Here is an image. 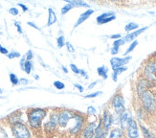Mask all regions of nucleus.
Returning a JSON list of instances; mask_svg holds the SVG:
<instances>
[{
    "label": "nucleus",
    "mask_w": 156,
    "mask_h": 138,
    "mask_svg": "<svg viewBox=\"0 0 156 138\" xmlns=\"http://www.w3.org/2000/svg\"><path fill=\"white\" fill-rule=\"evenodd\" d=\"M48 110L46 108H28L26 110L27 125L36 135L42 133V122L46 118Z\"/></svg>",
    "instance_id": "1"
},
{
    "label": "nucleus",
    "mask_w": 156,
    "mask_h": 138,
    "mask_svg": "<svg viewBox=\"0 0 156 138\" xmlns=\"http://www.w3.org/2000/svg\"><path fill=\"white\" fill-rule=\"evenodd\" d=\"M142 108L148 114H153L156 111V97L151 90H146L140 97Z\"/></svg>",
    "instance_id": "2"
},
{
    "label": "nucleus",
    "mask_w": 156,
    "mask_h": 138,
    "mask_svg": "<svg viewBox=\"0 0 156 138\" xmlns=\"http://www.w3.org/2000/svg\"><path fill=\"white\" fill-rule=\"evenodd\" d=\"M58 127V109H55L50 113L49 118L42 124V132L46 135H51L56 133Z\"/></svg>",
    "instance_id": "3"
},
{
    "label": "nucleus",
    "mask_w": 156,
    "mask_h": 138,
    "mask_svg": "<svg viewBox=\"0 0 156 138\" xmlns=\"http://www.w3.org/2000/svg\"><path fill=\"white\" fill-rule=\"evenodd\" d=\"M12 138H33L32 130L26 123H17L10 127Z\"/></svg>",
    "instance_id": "4"
},
{
    "label": "nucleus",
    "mask_w": 156,
    "mask_h": 138,
    "mask_svg": "<svg viewBox=\"0 0 156 138\" xmlns=\"http://www.w3.org/2000/svg\"><path fill=\"white\" fill-rule=\"evenodd\" d=\"M72 120L74 121V124L68 129V133L72 136H76L81 133L83 127L87 123L86 122V116L83 113L79 112V111H75V114H74V117H73Z\"/></svg>",
    "instance_id": "5"
},
{
    "label": "nucleus",
    "mask_w": 156,
    "mask_h": 138,
    "mask_svg": "<svg viewBox=\"0 0 156 138\" xmlns=\"http://www.w3.org/2000/svg\"><path fill=\"white\" fill-rule=\"evenodd\" d=\"M75 111L68 108L58 109V128H65L72 121Z\"/></svg>",
    "instance_id": "6"
},
{
    "label": "nucleus",
    "mask_w": 156,
    "mask_h": 138,
    "mask_svg": "<svg viewBox=\"0 0 156 138\" xmlns=\"http://www.w3.org/2000/svg\"><path fill=\"white\" fill-rule=\"evenodd\" d=\"M111 107L114 110L115 114L117 115H120L122 112H124L126 110L125 99L121 93H117L113 96V98L111 100Z\"/></svg>",
    "instance_id": "7"
},
{
    "label": "nucleus",
    "mask_w": 156,
    "mask_h": 138,
    "mask_svg": "<svg viewBox=\"0 0 156 138\" xmlns=\"http://www.w3.org/2000/svg\"><path fill=\"white\" fill-rule=\"evenodd\" d=\"M140 130L137 121L135 120L133 117L128 121L127 127L126 129V133L127 138H139L140 135Z\"/></svg>",
    "instance_id": "8"
},
{
    "label": "nucleus",
    "mask_w": 156,
    "mask_h": 138,
    "mask_svg": "<svg viewBox=\"0 0 156 138\" xmlns=\"http://www.w3.org/2000/svg\"><path fill=\"white\" fill-rule=\"evenodd\" d=\"M3 121L6 122V125H8L9 127L17 123H25L23 120V111L20 109L16 110V111H13L12 113L7 116Z\"/></svg>",
    "instance_id": "9"
},
{
    "label": "nucleus",
    "mask_w": 156,
    "mask_h": 138,
    "mask_svg": "<svg viewBox=\"0 0 156 138\" xmlns=\"http://www.w3.org/2000/svg\"><path fill=\"white\" fill-rule=\"evenodd\" d=\"M97 127L96 122H90L86 123L85 126L83 127V130L80 133V137L81 138H93L95 134V129Z\"/></svg>",
    "instance_id": "10"
},
{
    "label": "nucleus",
    "mask_w": 156,
    "mask_h": 138,
    "mask_svg": "<svg viewBox=\"0 0 156 138\" xmlns=\"http://www.w3.org/2000/svg\"><path fill=\"white\" fill-rule=\"evenodd\" d=\"M101 125H103V128L105 130H107V132H109V129L113 125V115L107 108L104 110L103 116H101Z\"/></svg>",
    "instance_id": "11"
},
{
    "label": "nucleus",
    "mask_w": 156,
    "mask_h": 138,
    "mask_svg": "<svg viewBox=\"0 0 156 138\" xmlns=\"http://www.w3.org/2000/svg\"><path fill=\"white\" fill-rule=\"evenodd\" d=\"M131 60V57L130 56H126V57H124V58H117V57H114L110 60V65L112 67V69L116 68H119V67H122V66H125L126 64H128V61Z\"/></svg>",
    "instance_id": "12"
},
{
    "label": "nucleus",
    "mask_w": 156,
    "mask_h": 138,
    "mask_svg": "<svg viewBox=\"0 0 156 138\" xmlns=\"http://www.w3.org/2000/svg\"><path fill=\"white\" fill-rule=\"evenodd\" d=\"M116 19V16L113 12H107V13H104L100 15L96 20H97V23L99 25H103V24H106L108 22L112 21V20Z\"/></svg>",
    "instance_id": "13"
},
{
    "label": "nucleus",
    "mask_w": 156,
    "mask_h": 138,
    "mask_svg": "<svg viewBox=\"0 0 156 138\" xmlns=\"http://www.w3.org/2000/svg\"><path fill=\"white\" fill-rule=\"evenodd\" d=\"M132 118V116L130 114L129 111H127L126 109L124 112H122L120 115H119V125H120V128L123 129V130H126V127H127V124H128V121Z\"/></svg>",
    "instance_id": "14"
},
{
    "label": "nucleus",
    "mask_w": 156,
    "mask_h": 138,
    "mask_svg": "<svg viewBox=\"0 0 156 138\" xmlns=\"http://www.w3.org/2000/svg\"><path fill=\"white\" fill-rule=\"evenodd\" d=\"M147 28H148V27H143V28L138 29L135 32H131L130 34H126V37H124V39L126 41V42H130V41H131V42H132V41H134L135 39H136V38L139 36V34H141L142 33H144L145 31H147Z\"/></svg>",
    "instance_id": "15"
},
{
    "label": "nucleus",
    "mask_w": 156,
    "mask_h": 138,
    "mask_svg": "<svg viewBox=\"0 0 156 138\" xmlns=\"http://www.w3.org/2000/svg\"><path fill=\"white\" fill-rule=\"evenodd\" d=\"M94 13V10H92V9H88V10H86L84 13H83L81 15L79 16V18H78V20H77V22H76V24L74 25V28H77L78 26H80L81 23H83L86 19H88L90 16H91V15H93Z\"/></svg>",
    "instance_id": "16"
},
{
    "label": "nucleus",
    "mask_w": 156,
    "mask_h": 138,
    "mask_svg": "<svg viewBox=\"0 0 156 138\" xmlns=\"http://www.w3.org/2000/svg\"><path fill=\"white\" fill-rule=\"evenodd\" d=\"M124 133L125 130H123L121 128H115L108 133V138H123Z\"/></svg>",
    "instance_id": "17"
},
{
    "label": "nucleus",
    "mask_w": 156,
    "mask_h": 138,
    "mask_svg": "<svg viewBox=\"0 0 156 138\" xmlns=\"http://www.w3.org/2000/svg\"><path fill=\"white\" fill-rule=\"evenodd\" d=\"M57 16H56V13L54 12L53 9L49 8L48 9V21H47V26H51L54 23L57 22Z\"/></svg>",
    "instance_id": "18"
},
{
    "label": "nucleus",
    "mask_w": 156,
    "mask_h": 138,
    "mask_svg": "<svg viewBox=\"0 0 156 138\" xmlns=\"http://www.w3.org/2000/svg\"><path fill=\"white\" fill-rule=\"evenodd\" d=\"M126 70H127V67H126V66H122V67L114 69V70H113V74H112V80L114 82H117L118 81V76L120 74H122L123 72L126 71Z\"/></svg>",
    "instance_id": "19"
},
{
    "label": "nucleus",
    "mask_w": 156,
    "mask_h": 138,
    "mask_svg": "<svg viewBox=\"0 0 156 138\" xmlns=\"http://www.w3.org/2000/svg\"><path fill=\"white\" fill-rule=\"evenodd\" d=\"M97 73H98V75L100 76V77L106 80L107 79V74H108V68L105 65H101V66L97 68Z\"/></svg>",
    "instance_id": "20"
},
{
    "label": "nucleus",
    "mask_w": 156,
    "mask_h": 138,
    "mask_svg": "<svg viewBox=\"0 0 156 138\" xmlns=\"http://www.w3.org/2000/svg\"><path fill=\"white\" fill-rule=\"evenodd\" d=\"M139 128H140V129H141V132H142V133H143V136H144V138H155L152 134H151V133L148 130L143 124H140L139 125Z\"/></svg>",
    "instance_id": "21"
},
{
    "label": "nucleus",
    "mask_w": 156,
    "mask_h": 138,
    "mask_svg": "<svg viewBox=\"0 0 156 138\" xmlns=\"http://www.w3.org/2000/svg\"><path fill=\"white\" fill-rule=\"evenodd\" d=\"M66 2L69 3V4H72L74 6V8H75V7H86V8H89V5H88L87 3H85L83 1H80V0H76V1H72V0H67Z\"/></svg>",
    "instance_id": "22"
},
{
    "label": "nucleus",
    "mask_w": 156,
    "mask_h": 138,
    "mask_svg": "<svg viewBox=\"0 0 156 138\" xmlns=\"http://www.w3.org/2000/svg\"><path fill=\"white\" fill-rule=\"evenodd\" d=\"M146 66L150 69L152 74H154L156 76V60H151L150 61H147Z\"/></svg>",
    "instance_id": "23"
},
{
    "label": "nucleus",
    "mask_w": 156,
    "mask_h": 138,
    "mask_svg": "<svg viewBox=\"0 0 156 138\" xmlns=\"http://www.w3.org/2000/svg\"><path fill=\"white\" fill-rule=\"evenodd\" d=\"M33 70V63L32 60H26L24 63V66H23V71L26 74H31Z\"/></svg>",
    "instance_id": "24"
},
{
    "label": "nucleus",
    "mask_w": 156,
    "mask_h": 138,
    "mask_svg": "<svg viewBox=\"0 0 156 138\" xmlns=\"http://www.w3.org/2000/svg\"><path fill=\"white\" fill-rule=\"evenodd\" d=\"M138 28H139V25L137 24V23H135V22H130V23H128V24H126V27H125V30H126V32H131V31H133V30H138Z\"/></svg>",
    "instance_id": "25"
},
{
    "label": "nucleus",
    "mask_w": 156,
    "mask_h": 138,
    "mask_svg": "<svg viewBox=\"0 0 156 138\" xmlns=\"http://www.w3.org/2000/svg\"><path fill=\"white\" fill-rule=\"evenodd\" d=\"M137 45H138V40L137 39H135L134 41H132L131 44L129 45V47H128L127 49H126V51L125 52V57L127 56V54H129L130 52H132L135 49V47H136Z\"/></svg>",
    "instance_id": "26"
},
{
    "label": "nucleus",
    "mask_w": 156,
    "mask_h": 138,
    "mask_svg": "<svg viewBox=\"0 0 156 138\" xmlns=\"http://www.w3.org/2000/svg\"><path fill=\"white\" fill-rule=\"evenodd\" d=\"M10 82L12 85H17L19 84V79L15 73H10Z\"/></svg>",
    "instance_id": "27"
},
{
    "label": "nucleus",
    "mask_w": 156,
    "mask_h": 138,
    "mask_svg": "<svg viewBox=\"0 0 156 138\" xmlns=\"http://www.w3.org/2000/svg\"><path fill=\"white\" fill-rule=\"evenodd\" d=\"M73 8H74V6H73L72 4L67 3L65 6H63V7H62V16L66 15V13H68L70 10H72Z\"/></svg>",
    "instance_id": "28"
},
{
    "label": "nucleus",
    "mask_w": 156,
    "mask_h": 138,
    "mask_svg": "<svg viewBox=\"0 0 156 138\" xmlns=\"http://www.w3.org/2000/svg\"><path fill=\"white\" fill-rule=\"evenodd\" d=\"M7 57L9 59H16V58H20L21 57V54L17 51H12V52H9V54L7 55Z\"/></svg>",
    "instance_id": "29"
},
{
    "label": "nucleus",
    "mask_w": 156,
    "mask_h": 138,
    "mask_svg": "<svg viewBox=\"0 0 156 138\" xmlns=\"http://www.w3.org/2000/svg\"><path fill=\"white\" fill-rule=\"evenodd\" d=\"M57 44L58 48H62L65 45V38L63 36H60L57 38Z\"/></svg>",
    "instance_id": "30"
},
{
    "label": "nucleus",
    "mask_w": 156,
    "mask_h": 138,
    "mask_svg": "<svg viewBox=\"0 0 156 138\" xmlns=\"http://www.w3.org/2000/svg\"><path fill=\"white\" fill-rule=\"evenodd\" d=\"M54 86H55L57 89H58V90H62V89H64L65 88V85L63 84L62 82H60V81L54 82Z\"/></svg>",
    "instance_id": "31"
},
{
    "label": "nucleus",
    "mask_w": 156,
    "mask_h": 138,
    "mask_svg": "<svg viewBox=\"0 0 156 138\" xmlns=\"http://www.w3.org/2000/svg\"><path fill=\"white\" fill-rule=\"evenodd\" d=\"M101 93H103L101 91H96V92H93V93H89V94L85 95L84 98H96V97H98L99 95H101Z\"/></svg>",
    "instance_id": "32"
},
{
    "label": "nucleus",
    "mask_w": 156,
    "mask_h": 138,
    "mask_svg": "<svg viewBox=\"0 0 156 138\" xmlns=\"http://www.w3.org/2000/svg\"><path fill=\"white\" fill-rule=\"evenodd\" d=\"M96 112H97V110L94 107L90 106V107H87V114L88 115H95V114H96Z\"/></svg>",
    "instance_id": "33"
},
{
    "label": "nucleus",
    "mask_w": 156,
    "mask_h": 138,
    "mask_svg": "<svg viewBox=\"0 0 156 138\" xmlns=\"http://www.w3.org/2000/svg\"><path fill=\"white\" fill-rule=\"evenodd\" d=\"M25 58H26V60H32L33 58H34V53L32 50H29L28 52L26 53L25 55Z\"/></svg>",
    "instance_id": "34"
},
{
    "label": "nucleus",
    "mask_w": 156,
    "mask_h": 138,
    "mask_svg": "<svg viewBox=\"0 0 156 138\" xmlns=\"http://www.w3.org/2000/svg\"><path fill=\"white\" fill-rule=\"evenodd\" d=\"M65 45H66V48H67V50H68V52H70V53L75 52V48L73 47V45L69 42V41L65 42Z\"/></svg>",
    "instance_id": "35"
},
{
    "label": "nucleus",
    "mask_w": 156,
    "mask_h": 138,
    "mask_svg": "<svg viewBox=\"0 0 156 138\" xmlns=\"http://www.w3.org/2000/svg\"><path fill=\"white\" fill-rule=\"evenodd\" d=\"M9 13H11V15H12V16H17L18 13H19V11H18V9H16V8H15V7H12V8H11V9H9Z\"/></svg>",
    "instance_id": "36"
},
{
    "label": "nucleus",
    "mask_w": 156,
    "mask_h": 138,
    "mask_svg": "<svg viewBox=\"0 0 156 138\" xmlns=\"http://www.w3.org/2000/svg\"><path fill=\"white\" fill-rule=\"evenodd\" d=\"M70 67H71V70L75 73V74H80V69L77 67L76 64H70Z\"/></svg>",
    "instance_id": "37"
},
{
    "label": "nucleus",
    "mask_w": 156,
    "mask_h": 138,
    "mask_svg": "<svg viewBox=\"0 0 156 138\" xmlns=\"http://www.w3.org/2000/svg\"><path fill=\"white\" fill-rule=\"evenodd\" d=\"M0 53H1L2 55H8L9 54V51H8V49L7 48H5V47H3L2 45H0Z\"/></svg>",
    "instance_id": "38"
},
{
    "label": "nucleus",
    "mask_w": 156,
    "mask_h": 138,
    "mask_svg": "<svg viewBox=\"0 0 156 138\" xmlns=\"http://www.w3.org/2000/svg\"><path fill=\"white\" fill-rule=\"evenodd\" d=\"M119 48L120 47H117V46H113L111 48V55H117L119 53Z\"/></svg>",
    "instance_id": "39"
},
{
    "label": "nucleus",
    "mask_w": 156,
    "mask_h": 138,
    "mask_svg": "<svg viewBox=\"0 0 156 138\" xmlns=\"http://www.w3.org/2000/svg\"><path fill=\"white\" fill-rule=\"evenodd\" d=\"M15 26L16 27L17 32H18L19 34H22V33H23V32H22V28H21V26H20V23H19L18 21H16V22H15Z\"/></svg>",
    "instance_id": "40"
},
{
    "label": "nucleus",
    "mask_w": 156,
    "mask_h": 138,
    "mask_svg": "<svg viewBox=\"0 0 156 138\" xmlns=\"http://www.w3.org/2000/svg\"><path fill=\"white\" fill-rule=\"evenodd\" d=\"M74 86H75L80 93H81V92H83V90H84L83 86V85H79V84H75V85H74Z\"/></svg>",
    "instance_id": "41"
},
{
    "label": "nucleus",
    "mask_w": 156,
    "mask_h": 138,
    "mask_svg": "<svg viewBox=\"0 0 156 138\" xmlns=\"http://www.w3.org/2000/svg\"><path fill=\"white\" fill-rule=\"evenodd\" d=\"M80 74L83 76V77H84V79H88V75H87L86 71L83 70V69H80Z\"/></svg>",
    "instance_id": "42"
},
{
    "label": "nucleus",
    "mask_w": 156,
    "mask_h": 138,
    "mask_svg": "<svg viewBox=\"0 0 156 138\" xmlns=\"http://www.w3.org/2000/svg\"><path fill=\"white\" fill-rule=\"evenodd\" d=\"M122 38V36H121L120 34H111V36H110V38L115 39V40H116V39H119V38Z\"/></svg>",
    "instance_id": "43"
},
{
    "label": "nucleus",
    "mask_w": 156,
    "mask_h": 138,
    "mask_svg": "<svg viewBox=\"0 0 156 138\" xmlns=\"http://www.w3.org/2000/svg\"><path fill=\"white\" fill-rule=\"evenodd\" d=\"M17 5L20 7V8H22V11H23V12H27V11H28V7H27L26 5H24V4H22V3H18Z\"/></svg>",
    "instance_id": "44"
},
{
    "label": "nucleus",
    "mask_w": 156,
    "mask_h": 138,
    "mask_svg": "<svg viewBox=\"0 0 156 138\" xmlns=\"http://www.w3.org/2000/svg\"><path fill=\"white\" fill-rule=\"evenodd\" d=\"M28 82H29V81L27 80V79H24V78H22V79H20V80H19V84H21V85H28Z\"/></svg>",
    "instance_id": "45"
},
{
    "label": "nucleus",
    "mask_w": 156,
    "mask_h": 138,
    "mask_svg": "<svg viewBox=\"0 0 156 138\" xmlns=\"http://www.w3.org/2000/svg\"><path fill=\"white\" fill-rule=\"evenodd\" d=\"M27 24H28L29 26H31V27H33V28H35V29H37V30H40V28H39V27L38 26H37L35 23H34V22H31V21H29L28 23H27Z\"/></svg>",
    "instance_id": "46"
},
{
    "label": "nucleus",
    "mask_w": 156,
    "mask_h": 138,
    "mask_svg": "<svg viewBox=\"0 0 156 138\" xmlns=\"http://www.w3.org/2000/svg\"><path fill=\"white\" fill-rule=\"evenodd\" d=\"M97 84H98V82H97V81H96V82H91V84H90L89 85H88V87H87V88H88V90H90V89H92V88H93L95 85H96Z\"/></svg>",
    "instance_id": "47"
},
{
    "label": "nucleus",
    "mask_w": 156,
    "mask_h": 138,
    "mask_svg": "<svg viewBox=\"0 0 156 138\" xmlns=\"http://www.w3.org/2000/svg\"><path fill=\"white\" fill-rule=\"evenodd\" d=\"M62 70H63L64 73H68V70H67V68L65 66H63V65H62Z\"/></svg>",
    "instance_id": "48"
},
{
    "label": "nucleus",
    "mask_w": 156,
    "mask_h": 138,
    "mask_svg": "<svg viewBox=\"0 0 156 138\" xmlns=\"http://www.w3.org/2000/svg\"><path fill=\"white\" fill-rule=\"evenodd\" d=\"M107 134H108V133H105L104 135H101V136L100 138H106V136H107Z\"/></svg>",
    "instance_id": "49"
},
{
    "label": "nucleus",
    "mask_w": 156,
    "mask_h": 138,
    "mask_svg": "<svg viewBox=\"0 0 156 138\" xmlns=\"http://www.w3.org/2000/svg\"><path fill=\"white\" fill-rule=\"evenodd\" d=\"M152 57H153V58H155V59H156V52H155V53H153V54H152Z\"/></svg>",
    "instance_id": "50"
},
{
    "label": "nucleus",
    "mask_w": 156,
    "mask_h": 138,
    "mask_svg": "<svg viewBox=\"0 0 156 138\" xmlns=\"http://www.w3.org/2000/svg\"><path fill=\"white\" fill-rule=\"evenodd\" d=\"M3 93V89L2 88H0V95H1Z\"/></svg>",
    "instance_id": "51"
},
{
    "label": "nucleus",
    "mask_w": 156,
    "mask_h": 138,
    "mask_svg": "<svg viewBox=\"0 0 156 138\" xmlns=\"http://www.w3.org/2000/svg\"><path fill=\"white\" fill-rule=\"evenodd\" d=\"M35 78H36V80H38L39 78H38V75H35Z\"/></svg>",
    "instance_id": "52"
}]
</instances>
